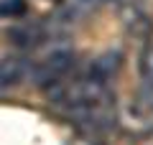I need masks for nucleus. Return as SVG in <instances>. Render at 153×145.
<instances>
[{"label": "nucleus", "mask_w": 153, "mask_h": 145, "mask_svg": "<svg viewBox=\"0 0 153 145\" xmlns=\"http://www.w3.org/2000/svg\"><path fill=\"white\" fill-rule=\"evenodd\" d=\"M71 64H74V54L66 51V48H59L54 54H49L44 61H38L36 69H31V74L38 79V84H49V81H56L61 79L64 74H69Z\"/></svg>", "instance_id": "obj_1"}, {"label": "nucleus", "mask_w": 153, "mask_h": 145, "mask_svg": "<svg viewBox=\"0 0 153 145\" xmlns=\"http://www.w3.org/2000/svg\"><path fill=\"white\" fill-rule=\"evenodd\" d=\"M28 64L23 59H0V94L16 89L28 76Z\"/></svg>", "instance_id": "obj_2"}, {"label": "nucleus", "mask_w": 153, "mask_h": 145, "mask_svg": "<svg viewBox=\"0 0 153 145\" xmlns=\"http://www.w3.org/2000/svg\"><path fill=\"white\" fill-rule=\"evenodd\" d=\"M143 76H146V84H153V38L148 41L143 54Z\"/></svg>", "instance_id": "obj_3"}, {"label": "nucleus", "mask_w": 153, "mask_h": 145, "mask_svg": "<svg viewBox=\"0 0 153 145\" xmlns=\"http://www.w3.org/2000/svg\"><path fill=\"white\" fill-rule=\"evenodd\" d=\"M23 10H26V3H23V0H3V3H0V16L16 18V16H21Z\"/></svg>", "instance_id": "obj_4"}, {"label": "nucleus", "mask_w": 153, "mask_h": 145, "mask_svg": "<svg viewBox=\"0 0 153 145\" xmlns=\"http://www.w3.org/2000/svg\"><path fill=\"white\" fill-rule=\"evenodd\" d=\"M120 5H135V3H140V0H117Z\"/></svg>", "instance_id": "obj_5"}, {"label": "nucleus", "mask_w": 153, "mask_h": 145, "mask_svg": "<svg viewBox=\"0 0 153 145\" xmlns=\"http://www.w3.org/2000/svg\"><path fill=\"white\" fill-rule=\"evenodd\" d=\"M84 3H100V0H84Z\"/></svg>", "instance_id": "obj_6"}]
</instances>
